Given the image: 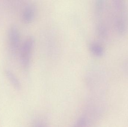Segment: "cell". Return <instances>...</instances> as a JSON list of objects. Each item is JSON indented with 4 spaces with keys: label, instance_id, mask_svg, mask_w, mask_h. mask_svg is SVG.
<instances>
[{
    "label": "cell",
    "instance_id": "cell-2",
    "mask_svg": "<svg viewBox=\"0 0 128 127\" xmlns=\"http://www.w3.org/2000/svg\"><path fill=\"white\" fill-rule=\"evenodd\" d=\"M94 15L97 34L101 39H106L112 28L109 3L103 0L97 1L95 4Z\"/></svg>",
    "mask_w": 128,
    "mask_h": 127
},
{
    "label": "cell",
    "instance_id": "cell-9",
    "mask_svg": "<svg viewBox=\"0 0 128 127\" xmlns=\"http://www.w3.org/2000/svg\"><path fill=\"white\" fill-rule=\"evenodd\" d=\"M36 127H44L43 125H38Z\"/></svg>",
    "mask_w": 128,
    "mask_h": 127
},
{
    "label": "cell",
    "instance_id": "cell-4",
    "mask_svg": "<svg viewBox=\"0 0 128 127\" xmlns=\"http://www.w3.org/2000/svg\"><path fill=\"white\" fill-rule=\"evenodd\" d=\"M20 35L17 28L15 25L10 28L8 32V42L10 53L14 55L19 45Z\"/></svg>",
    "mask_w": 128,
    "mask_h": 127
},
{
    "label": "cell",
    "instance_id": "cell-3",
    "mask_svg": "<svg viewBox=\"0 0 128 127\" xmlns=\"http://www.w3.org/2000/svg\"><path fill=\"white\" fill-rule=\"evenodd\" d=\"M34 43V39L30 37L26 39L21 47L20 60L22 66L25 71H27L30 67Z\"/></svg>",
    "mask_w": 128,
    "mask_h": 127
},
{
    "label": "cell",
    "instance_id": "cell-8",
    "mask_svg": "<svg viewBox=\"0 0 128 127\" xmlns=\"http://www.w3.org/2000/svg\"><path fill=\"white\" fill-rule=\"evenodd\" d=\"M86 121L84 118H81L77 122L74 127H86Z\"/></svg>",
    "mask_w": 128,
    "mask_h": 127
},
{
    "label": "cell",
    "instance_id": "cell-5",
    "mask_svg": "<svg viewBox=\"0 0 128 127\" xmlns=\"http://www.w3.org/2000/svg\"><path fill=\"white\" fill-rule=\"evenodd\" d=\"M36 9L34 6L28 5L24 9L22 14L23 21L27 24L31 23L35 17Z\"/></svg>",
    "mask_w": 128,
    "mask_h": 127
},
{
    "label": "cell",
    "instance_id": "cell-7",
    "mask_svg": "<svg viewBox=\"0 0 128 127\" xmlns=\"http://www.w3.org/2000/svg\"><path fill=\"white\" fill-rule=\"evenodd\" d=\"M4 72L7 78L8 79L13 86L16 89H19L20 88V83L13 72L9 69H6Z\"/></svg>",
    "mask_w": 128,
    "mask_h": 127
},
{
    "label": "cell",
    "instance_id": "cell-1",
    "mask_svg": "<svg viewBox=\"0 0 128 127\" xmlns=\"http://www.w3.org/2000/svg\"><path fill=\"white\" fill-rule=\"evenodd\" d=\"M112 29L120 36L125 35L128 31V7L122 0H113L109 3Z\"/></svg>",
    "mask_w": 128,
    "mask_h": 127
},
{
    "label": "cell",
    "instance_id": "cell-6",
    "mask_svg": "<svg viewBox=\"0 0 128 127\" xmlns=\"http://www.w3.org/2000/svg\"><path fill=\"white\" fill-rule=\"evenodd\" d=\"M89 49L91 53L96 56L102 57L104 54V47L98 43L92 42L89 45Z\"/></svg>",
    "mask_w": 128,
    "mask_h": 127
}]
</instances>
